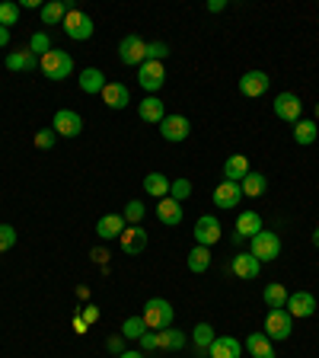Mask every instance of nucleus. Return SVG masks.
I'll return each instance as SVG.
<instances>
[{
  "mask_svg": "<svg viewBox=\"0 0 319 358\" xmlns=\"http://www.w3.org/2000/svg\"><path fill=\"white\" fill-rule=\"evenodd\" d=\"M38 67H42V74L48 77V80H64V77H71V71H74V58L67 52H61V48H52L48 55H42L38 58Z\"/></svg>",
  "mask_w": 319,
  "mask_h": 358,
  "instance_id": "f257e3e1",
  "label": "nucleus"
},
{
  "mask_svg": "<svg viewBox=\"0 0 319 358\" xmlns=\"http://www.w3.org/2000/svg\"><path fill=\"white\" fill-rule=\"evenodd\" d=\"M144 323H147V329H154V333H160V329H170L172 327V304L166 298H150L147 304H144Z\"/></svg>",
  "mask_w": 319,
  "mask_h": 358,
  "instance_id": "f03ea898",
  "label": "nucleus"
},
{
  "mask_svg": "<svg viewBox=\"0 0 319 358\" xmlns=\"http://www.w3.org/2000/svg\"><path fill=\"white\" fill-rule=\"evenodd\" d=\"M249 253L259 262H275L281 256V237L275 231H259L253 240H249Z\"/></svg>",
  "mask_w": 319,
  "mask_h": 358,
  "instance_id": "7ed1b4c3",
  "label": "nucleus"
},
{
  "mask_svg": "<svg viewBox=\"0 0 319 358\" xmlns=\"http://www.w3.org/2000/svg\"><path fill=\"white\" fill-rule=\"evenodd\" d=\"M294 333V317L288 313V307H272L265 317V336L275 343V339H288Z\"/></svg>",
  "mask_w": 319,
  "mask_h": 358,
  "instance_id": "20e7f679",
  "label": "nucleus"
},
{
  "mask_svg": "<svg viewBox=\"0 0 319 358\" xmlns=\"http://www.w3.org/2000/svg\"><path fill=\"white\" fill-rule=\"evenodd\" d=\"M61 26H64L67 38H74V42H87V38H93V32H96L93 20H89L87 13H80V10H67Z\"/></svg>",
  "mask_w": 319,
  "mask_h": 358,
  "instance_id": "39448f33",
  "label": "nucleus"
},
{
  "mask_svg": "<svg viewBox=\"0 0 319 358\" xmlns=\"http://www.w3.org/2000/svg\"><path fill=\"white\" fill-rule=\"evenodd\" d=\"M119 58H121V64H128V67H141L144 61H147V42H144L141 36H125L119 45Z\"/></svg>",
  "mask_w": 319,
  "mask_h": 358,
  "instance_id": "423d86ee",
  "label": "nucleus"
},
{
  "mask_svg": "<svg viewBox=\"0 0 319 358\" xmlns=\"http://www.w3.org/2000/svg\"><path fill=\"white\" fill-rule=\"evenodd\" d=\"M192 234H195V243L208 246V250H211V246L223 237V227H221V221H217L214 215H201L198 221H195V231Z\"/></svg>",
  "mask_w": 319,
  "mask_h": 358,
  "instance_id": "0eeeda50",
  "label": "nucleus"
},
{
  "mask_svg": "<svg viewBox=\"0 0 319 358\" xmlns=\"http://www.w3.org/2000/svg\"><path fill=\"white\" fill-rule=\"evenodd\" d=\"M138 83H141V87L147 90L150 96H154L156 90L166 83V67H163V61H144V64L138 67Z\"/></svg>",
  "mask_w": 319,
  "mask_h": 358,
  "instance_id": "6e6552de",
  "label": "nucleus"
},
{
  "mask_svg": "<svg viewBox=\"0 0 319 358\" xmlns=\"http://www.w3.org/2000/svg\"><path fill=\"white\" fill-rule=\"evenodd\" d=\"M52 131L58 134V138H77V134L83 131V119L74 109H58L52 119Z\"/></svg>",
  "mask_w": 319,
  "mask_h": 358,
  "instance_id": "1a4fd4ad",
  "label": "nucleus"
},
{
  "mask_svg": "<svg viewBox=\"0 0 319 358\" xmlns=\"http://www.w3.org/2000/svg\"><path fill=\"white\" fill-rule=\"evenodd\" d=\"M300 112H304V103H300L297 93H278L275 96V115L288 125L300 122Z\"/></svg>",
  "mask_w": 319,
  "mask_h": 358,
  "instance_id": "9d476101",
  "label": "nucleus"
},
{
  "mask_svg": "<svg viewBox=\"0 0 319 358\" xmlns=\"http://www.w3.org/2000/svg\"><path fill=\"white\" fill-rule=\"evenodd\" d=\"M119 243L125 250V256H141L147 250V231H144L141 224H128L125 234L119 237Z\"/></svg>",
  "mask_w": 319,
  "mask_h": 358,
  "instance_id": "9b49d317",
  "label": "nucleus"
},
{
  "mask_svg": "<svg viewBox=\"0 0 319 358\" xmlns=\"http://www.w3.org/2000/svg\"><path fill=\"white\" fill-rule=\"evenodd\" d=\"M268 83H272V77H268L265 71H246V74L239 77V93H243V96H249V99L265 96Z\"/></svg>",
  "mask_w": 319,
  "mask_h": 358,
  "instance_id": "f8f14e48",
  "label": "nucleus"
},
{
  "mask_svg": "<svg viewBox=\"0 0 319 358\" xmlns=\"http://www.w3.org/2000/svg\"><path fill=\"white\" fill-rule=\"evenodd\" d=\"M188 131H192V125H188L186 115H166V119L160 122V134H163V141H170V144L186 141Z\"/></svg>",
  "mask_w": 319,
  "mask_h": 358,
  "instance_id": "ddd939ff",
  "label": "nucleus"
},
{
  "mask_svg": "<svg viewBox=\"0 0 319 358\" xmlns=\"http://www.w3.org/2000/svg\"><path fill=\"white\" fill-rule=\"evenodd\" d=\"M239 201H243V189H239V182H230V179H223L221 186L214 189V205L217 208H237Z\"/></svg>",
  "mask_w": 319,
  "mask_h": 358,
  "instance_id": "4468645a",
  "label": "nucleus"
},
{
  "mask_svg": "<svg viewBox=\"0 0 319 358\" xmlns=\"http://www.w3.org/2000/svg\"><path fill=\"white\" fill-rule=\"evenodd\" d=\"M125 227H128L125 215H103L96 221V237L99 240H119L121 234H125Z\"/></svg>",
  "mask_w": 319,
  "mask_h": 358,
  "instance_id": "2eb2a0df",
  "label": "nucleus"
},
{
  "mask_svg": "<svg viewBox=\"0 0 319 358\" xmlns=\"http://www.w3.org/2000/svg\"><path fill=\"white\" fill-rule=\"evenodd\" d=\"M288 313L290 317H313L316 313V298H313L310 291H294V294H288Z\"/></svg>",
  "mask_w": 319,
  "mask_h": 358,
  "instance_id": "dca6fc26",
  "label": "nucleus"
},
{
  "mask_svg": "<svg viewBox=\"0 0 319 358\" xmlns=\"http://www.w3.org/2000/svg\"><path fill=\"white\" fill-rule=\"evenodd\" d=\"M211 358H239L243 355V343H239L237 336H217L214 343L208 349Z\"/></svg>",
  "mask_w": 319,
  "mask_h": 358,
  "instance_id": "f3484780",
  "label": "nucleus"
},
{
  "mask_svg": "<svg viewBox=\"0 0 319 358\" xmlns=\"http://www.w3.org/2000/svg\"><path fill=\"white\" fill-rule=\"evenodd\" d=\"M156 221L166 224V227H179L182 224V205H179L176 199H160V205H156Z\"/></svg>",
  "mask_w": 319,
  "mask_h": 358,
  "instance_id": "a211bd4d",
  "label": "nucleus"
},
{
  "mask_svg": "<svg viewBox=\"0 0 319 358\" xmlns=\"http://www.w3.org/2000/svg\"><path fill=\"white\" fill-rule=\"evenodd\" d=\"M99 96H103V103L109 106V109H125V106L131 103V90H128L125 83H105V90Z\"/></svg>",
  "mask_w": 319,
  "mask_h": 358,
  "instance_id": "6ab92c4d",
  "label": "nucleus"
},
{
  "mask_svg": "<svg viewBox=\"0 0 319 358\" xmlns=\"http://www.w3.org/2000/svg\"><path fill=\"white\" fill-rule=\"evenodd\" d=\"M233 272H237V278H246V282H253V278H259L262 262L255 259L253 253H237V256H233Z\"/></svg>",
  "mask_w": 319,
  "mask_h": 358,
  "instance_id": "aec40b11",
  "label": "nucleus"
},
{
  "mask_svg": "<svg viewBox=\"0 0 319 358\" xmlns=\"http://www.w3.org/2000/svg\"><path fill=\"white\" fill-rule=\"evenodd\" d=\"M243 349H249L253 358H278L275 345H272V339H268L265 333H249L246 336V343H243Z\"/></svg>",
  "mask_w": 319,
  "mask_h": 358,
  "instance_id": "412c9836",
  "label": "nucleus"
},
{
  "mask_svg": "<svg viewBox=\"0 0 319 358\" xmlns=\"http://www.w3.org/2000/svg\"><path fill=\"white\" fill-rule=\"evenodd\" d=\"M138 115H141V122H150V125H160V122L166 119V106L160 103V96H147L138 103Z\"/></svg>",
  "mask_w": 319,
  "mask_h": 358,
  "instance_id": "4be33fe9",
  "label": "nucleus"
},
{
  "mask_svg": "<svg viewBox=\"0 0 319 358\" xmlns=\"http://www.w3.org/2000/svg\"><path fill=\"white\" fill-rule=\"evenodd\" d=\"M246 173H249V157L246 154H230L223 160V179H230V182H243Z\"/></svg>",
  "mask_w": 319,
  "mask_h": 358,
  "instance_id": "5701e85b",
  "label": "nucleus"
},
{
  "mask_svg": "<svg viewBox=\"0 0 319 358\" xmlns=\"http://www.w3.org/2000/svg\"><path fill=\"white\" fill-rule=\"evenodd\" d=\"M186 329H160L156 333V349H163V352H179V349H186Z\"/></svg>",
  "mask_w": 319,
  "mask_h": 358,
  "instance_id": "b1692460",
  "label": "nucleus"
},
{
  "mask_svg": "<svg viewBox=\"0 0 319 358\" xmlns=\"http://www.w3.org/2000/svg\"><path fill=\"white\" fill-rule=\"evenodd\" d=\"M259 231H262V217H259V211H253V208L239 211V217H237V234H239V237H243V240H253Z\"/></svg>",
  "mask_w": 319,
  "mask_h": 358,
  "instance_id": "393cba45",
  "label": "nucleus"
},
{
  "mask_svg": "<svg viewBox=\"0 0 319 358\" xmlns=\"http://www.w3.org/2000/svg\"><path fill=\"white\" fill-rule=\"evenodd\" d=\"M36 67H38V58L29 52V48L7 55V71H13V74H26V71H36Z\"/></svg>",
  "mask_w": 319,
  "mask_h": 358,
  "instance_id": "a878e982",
  "label": "nucleus"
},
{
  "mask_svg": "<svg viewBox=\"0 0 319 358\" xmlns=\"http://www.w3.org/2000/svg\"><path fill=\"white\" fill-rule=\"evenodd\" d=\"M105 74L99 71V67H83V74H80V90L83 93H89V96H96V93H103L105 90Z\"/></svg>",
  "mask_w": 319,
  "mask_h": 358,
  "instance_id": "bb28decb",
  "label": "nucleus"
},
{
  "mask_svg": "<svg viewBox=\"0 0 319 358\" xmlns=\"http://www.w3.org/2000/svg\"><path fill=\"white\" fill-rule=\"evenodd\" d=\"M170 182L172 179H166L163 173H147V176H144V192L150 195V199H166V195H170Z\"/></svg>",
  "mask_w": 319,
  "mask_h": 358,
  "instance_id": "cd10ccee",
  "label": "nucleus"
},
{
  "mask_svg": "<svg viewBox=\"0 0 319 358\" xmlns=\"http://www.w3.org/2000/svg\"><path fill=\"white\" fill-rule=\"evenodd\" d=\"M316 138H319L316 119H300V122H294V141H297V144L310 148V144H316Z\"/></svg>",
  "mask_w": 319,
  "mask_h": 358,
  "instance_id": "c85d7f7f",
  "label": "nucleus"
},
{
  "mask_svg": "<svg viewBox=\"0 0 319 358\" xmlns=\"http://www.w3.org/2000/svg\"><path fill=\"white\" fill-rule=\"evenodd\" d=\"M67 10H71V7H67L64 0H48V3H42V10H38V13H42L45 26H58V22H64Z\"/></svg>",
  "mask_w": 319,
  "mask_h": 358,
  "instance_id": "c756f323",
  "label": "nucleus"
},
{
  "mask_svg": "<svg viewBox=\"0 0 319 358\" xmlns=\"http://www.w3.org/2000/svg\"><path fill=\"white\" fill-rule=\"evenodd\" d=\"M239 189H243V195H249V199H259V195L268 189V179L262 176V173L249 170V173H246V179L239 182Z\"/></svg>",
  "mask_w": 319,
  "mask_h": 358,
  "instance_id": "7c9ffc66",
  "label": "nucleus"
},
{
  "mask_svg": "<svg viewBox=\"0 0 319 358\" xmlns=\"http://www.w3.org/2000/svg\"><path fill=\"white\" fill-rule=\"evenodd\" d=\"M186 262H188V272L201 275V272H208V266H211V250L208 246H195L192 253L186 256Z\"/></svg>",
  "mask_w": 319,
  "mask_h": 358,
  "instance_id": "2f4dec72",
  "label": "nucleus"
},
{
  "mask_svg": "<svg viewBox=\"0 0 319 358\" xmlns=\"http://www.w3.org/2000/svg\"><path fill=\"white\" fill-rule=\"evenodd\" d=\"M262 298H265L268 310H272V307H284V304H288V288H284V285H278V282H272V285H265Z\"/></svg>",
  "mask_w": 319,
  "mask_h": 358,
  "instance_id": "473e14b6",
  "label": "nucleus"
},
{
  "mask_svg": "<svg viewBox=\"0 0 319 358\" xmlns=\"http://www.w3.org/2000/svg\"><path fill=\"white\" fill-rule=\"evenodd\" d=\"M214 339L217 336H214V329H211V323H198V327L192 329V343L198 345V352H208Z\"/></svg>",
  "mask_w": 319,
  "mask_h": 358,
  "instance_id": "72a5a7b5",
  "label": "nucleus"
},
{
  "mask_svg": "<svg viewBox=\"0 0 319 358\" xmlns=\"http://www.w3.org/2000/svg\"><path fill=\"white\" fill-rule=\"evenodd\" d=\"M144 333H147V323H144V317H128V320L121 323V336H125V339H134V343H138Z\"/></svg>",
  "mask_w": 319,
  "mask_h": 358,
  "instance_id": "f704fd0d",
  "label": "nucleus"
},
{
  "mask_svg": "<svg viewBox=\"0 0 319 358\" xmlns=\"http://www.w3.org/2000/svg\"><path fill=\"white\" fill-rule=\"evenodd\" d=\"M26 48H29V52L36 55V58H42V55L52 52L54 45H52V38H48V32H36V36L29 38V45H26Z\"/></svg>",
  "mask_w": 319,
  "mask_h": 358,
  "instance_id": "c9c22d12",
  "label": "nucleus"
},
{
  "mask_svg": "<svg viewBox=\"0 0 319 358\" xmlns=\"http://www.w3.org/2000/svg\"><path fill=\"white\" fill-rule=\"evenodd\" d=\"M121 215H125V221H128V224H141V221H144V215H147V208H144V201L131 199V201L125 205V211H121Z\"/></svg>",
  "mask_w": 319,
  "mask_h": 358,
  "instance_id": "e433bc0d",
  "label": "nucleus"
},
{
  "mask_svg": "<svg viewBox=\"0 0 319 358\" xmlns=\"http://www.w3.org/2000/svg\"><path fill=\"white\" fill-rule=\"evenodd\" d=\"M16 20H20V3H10V0H3L0 3V26H16Z\"/></svg>",
  "mask_w": 319,
  "mask_h": 358,
  "instance_id": "4c0bfd02",
  "label": "nucleus"
},
{
  "mask_svg": "<svg viewBox=\"0 0 319 358\" xmlns=\"http://www.w3.org/2000/svg\"><path fill=\"white\" fill-rule=\"evenodd\" d=\"M188 195H192V182H188V179H172L170 182V199H176L179 205H182Z\"/></svg>",
  "mask_w": 319,
  "mask_h": 358,
  "instance_id": "58836bf2",
  "label": "nucleus"
},
{
  "mask_svg": "<svg viewBox=\"0 0 319 358\" xmlns=\"http://www.w3.org/2000/svg\"><path fill=\"white\" fill-rule=\"evenodd\" d=\"M13 246H16V227L0 224V253H7V250H13Z\"/></svg>",
  "mask_w": 319,
  "mask_h": 358,
  "instance_id": "ea45409f",
  "label": "nucleus"
},
{
  "mask_svg": "<svg viewBox=\"0 0 319 358\" xmlns=\"http://www.w3.org/2000/svg\"><path fill=\"white\" fill-rule=\"evenodd\" d=\"M54 141H58V134H54L52 128H42V131L36 134V148H38V150H52Z\"/></svg>",
  "mask_w": 319,
  "mask_h": 358,
  "instance_id": "a19ab883",
  "label": "nucleus"
},
{
  "mask_svg": "<svg viewBox=\"0 0 319 358\" xmlns=\"http://www.w3.org/2000/svg\"><path fill=\"white\" fill-rule=\"evenodd\" d=\"M170 55L166 42H147V61H163Z\"/></svg>",
  "mask_w": 319,
  "mask_h": 358,
  "instance_id": "79ce46f5",
  "label": "nucleus"
},
{
  "mask_svg": "<svg viewBox=\"0 0 319 358\" xmlns=\"http://www.w3.org/2000/svg\"><path fill=\"white\" fill-rule=\"evenodd\" d=\"M105 349H109L112 355H121V352H125V336H109V339H105Z\"/></svg>",
  "mask_w": 319,
  "mask_h": 358,
  "instance_id": "37998d69",
  "label": "nucleus"
},
{
  "mask_svg": "<svg viewBox=\"0 0 319 358\" xmlns=\"http://www.w3.org/2000/svg\"><path fill=\"white\" fill-rule=\"evenodd\" d=\"M138 345H141V352H154L156 349V333H154V329H147V333L138 339Z\"/></svg>",
  "mask_w": 319,
  "mask_h": 358,
  "instance_id": "c03bdc74",
  "label": "nucleus"
},
{
  "mask_svg": "<svg viewBox=\"0 0 319 358\" xmlns=\"http://www.w3.org/2000/svg\"><path fill=\"white\" fill-rule=\"evenodd\" d=\"M80 317H83V320H87V323H99V307L87 304V307H83V313H80Z\"/></svg>",
  "mask_w": 319,
  "mask_h": 358,
  "instance_id": "a18cd8bd",
  "label": "nucleus"
},
{
  "mask_svg": "<svg viewBox=\"0 0 319 358\" xmlns=\"http://www.w3.org/2000/svg\"><path fill=\"white\" fill-rule=\"evenodd\" d=\"M89 256H93V262H99V266H105V262H109V250H105V246H96Z\"/></svg>",
  "mask_w": 319,
  "mask_h": 358,
  "instance_id": "49530a36",
  "label": "nucleus"
},
{
  "mask_svg": "<svg viewBox=\"0 0 319 358\" xmlns=\"http://www.w3.org/2000/svg\"><path fill=\"white\" fill-rule=\"evenodd\" d=\"M227 10V0H208V13H223Z\"/></svg>",
  "mask_w": 319,
  "mask_h": 358,
  "instance_id": "de8ad7c7",
  "label": "nucleus"
},
{
  "mask_svg": "<svg viewBox=\"0 0 319 358\" xmlns=\"http://www.w3.org/2000/svg\"><path fill=\"white\" fill-rule=\"evenodd\" d=\"M10 45V29L7 26H0V48H7Z\"/></svg>",
  "mask_w": 319,
  "mask_h": 358,
  "instance_id": "09e8293b",
  "label": "nucleus"
},
{
  "mask_svg": "<svg viewBox=\"0 0 319 358\" xmlns=\"http://www.w3.org/2000/svg\"><path fill=\"white\" fill-rule=\"evenodd\" d=\"M74 329H77V333L83 336V333H87V329H89V323L83 320V317H77V320H74Z\"/></svg>",
  "mask_w": 319,
  "mask_h": 358,
  "instance_id": "8fccbe9b",
  "label": "nucleus"
},
{
  "mask_svg": "<svg viewBox=\"0 0 319 358\" xmlns=\"http://www.w3.org/2000/svg\"><path fill=\"white\" fill-rule=\"evenodd\" d=\"M119 358H144V352H141V349H138V352H134V349H125Z\"/></svg>",
  "mask_w": 319,
  "mask_h": 358,
  "instance_id": "3c124183",
  "label": "nucleus"
},
{
  "mask_svg": "<svg viewBox=\"0 0 319 358\" xmlns=\"http://www.w3.org/2000/svg\"><path fill=\"white\" fill-rule=\"evenodd\" d=\"M77 298H80V301L89 298V288H87V285H80V288H77Z\"/></svg>",
  "mask_w": 319,
  "mask_h": 358,
  "instance_id": "603ef678",
  "label": "nucleus"
},
{
  "mask_svg": "<svg viewBox=\"0 0 319 358\" xmlns=\"http://www.w3.org/2000/svg\"><path fill=\"white\" fill-rule=\"evenodd\" d=\"M313 246H316V250H319V227H316V231H313Z\"/></svg>",
  "mask_w": 319,
  "mask_h": 358,
  "instance_id": "864d4df0",
  "label": "nucleus"
},
{
  "mask_svg": "<svg viewBox=\"0 0 319 358\" xmlns=\"http://www.w3.org/2000/svg\"><path fill=\"white\" fill-rule=\"evenodd\" d=\"M316 112H319V109H316Z\"/></svg>",
  "mask_w": 319,
  "mask_h": 358,
  "instance_id": "5fc2aeb1",
  "label": "nucleus"
}]
</instances>
